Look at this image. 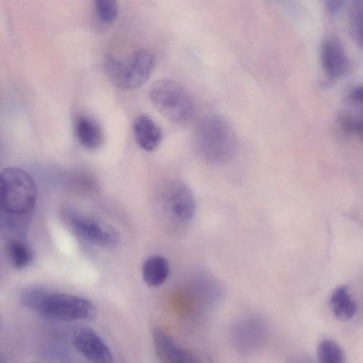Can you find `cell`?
<instances>
[{
  "label": "cell",
  "instance_id": "cell-1",
  "mask_svg": "<svg viewBox=\"0 0 363 363\" xmlns=\"http://www.w3.org/2000/svg\"><path fill=\"white\" fill-rule=\"evenodd\" d=\"M37 198L33 179L21 168L7 167L0 175V223L4 238H26Z\"/></svg>",
  "mask_w": 363,
  "mask_h": 363
},
{
  "label": "cell",
  "instance_id": "cell-2",
  "mask_svg": "<svg viewBox=\"0 0 363 363\" xmlns=\"http://www.w3.org/2000/svg\"><path fill=\"white\" fill-rule=\"evenodd\" d=\"M20 301L28 309L52 320H86L96 315V306L90 300L41 287L23 289L20 294Z\"/></svg>",
  "mask_w": 363,
  "mask_h": 363
},
{
  "label": "cell",
  "instance_id": "cell-3",
  "mask_svg": "<svg viewBox=\"0 0 363 363\" xmlns=\"http://www.w3.org/2000/svg\"><path fill=\"white\" fill-rule=\"evenodd\" d=\"M155 201L158 218L167 233L176 238L184 235L196 212L190 188L179 179H167L159 186Z\"/></svg>",
  "mask_w": 363,
  "mask_h": 363
},
{
  "label": "cell",
  "instance_id": "cell-4",
  "mask_svg": "<svg viewBox=\"0 0 363 363\" xmlns=\"http://www.w3.org/2000/svg\"><path fill=\"white\" fill-rule=\"evenodd\" d=\"M196 150L208 162L225 163L235 155L238 140L235 132L223 117L211 115L203 118L194 130Z\"/></svg>",
  "mask_w": 363,
  "mask_h": 363
},
{
  "label": "cell",
  "instance_id": "cell-5",
  "mask_svg": "<svg viewBox=\"0 0 363 363\" xmlns=\"http://www.w3.org/2000/svg\"><path fill=\"white\" fill-rule=\"evenodd\" d=\"M149 96L155 108L175 124H186L195 115L193 98L177 81L162 79L154 82L150 88Z\"/></svg>",
  "mask_w": 363,
  "mask_h": 363
},
{
  "label": "cell",
  "instance_id": "cell-6",
  "mask_svg": "<svg viewBox=\"0 0 363 363\" xmlns=\"http://www.w3.org/2000/svg\"><path fill=\"white\" fill-rule=\"evenodd\" d=\"M155 65L154 55L143 49L133 52L127 61L108 55L104 62L109 79L116 86L125 90H133L143 86L150 78Z\"/></svg>",
  "mask_w": 363,
  "mask_h": 363
},
{
  "label": "cell",
  "instance_id": "cell-7",
  "mask_svg": "<svg viewBox=\"0 0 363 363\" xmlns=\"http://www.w3.org/2000/svg\"><path fill=\"white\" fill-rule=\"evenodd\" d=\"M62 216L74 234L92 245L112 247L119 242V235L113 227L74 208H65Z\"/></svg>",
  "mask_w": 363,
  "mask_h": 363
},
{
  "label": "cell",
  "instance_id": "cell-8",
  "mask_svg": "<svg viewBox=\"0 0 363 363\" xmlns=\"http://www.w3.org/2000/svg\"><path fill=\"white\" fill-rule=\"evenodd\" d=\"M152 342L155 354L162 363H213L207 354L180 346L161 328L153 330Z\"/></svg>",
  "mask_w": 363,
  "mask_h": 363
},
{
  "label": "cell",
  "instance_id": "cell-9",
  "mask_svg": "<svg viewBox=\"0 0 363 363\" xmlns=\"http://www.w3.org/2000/svg\"><path fill=\"white\" fill-rule=\"evenodd\" d=\"M267 336L265 322L257 316H247L233 325L230 337L235 350L243 355L259 350Z\"/></svg>",
  "mask_w": 363,
  "mask_h": 363
},
{
  "label": "cell",
  "instance_id": "cell-10",
  "mask_svg": "<svg viewBox=\"0 0 363 363\" xmlns=\"http://www.w3.org/2000/svg\"><path fill=\"white\" fill-rule=\"evenodd\" d=\"M72 340L76 350L91 363H113V354L109 347L91 328H78L74 331Z\"/></svg>",
  "mask_w": 363,
  "mask_h": 363
},
{
  "label": "cell",
  "instance_id": "cell-11",
  "mask_svg": "<svg viewBox=\"0 0 363 363\" xmlns=\"http://www.w3.org/2000/svg\"><path fill=\"white\" fill-rule=\"evenodd\" d=\"M320 59L325 72L330 78L340 77L349 69V61L345 50L335 39H328L323 43Z\"/></svg>",
  "mask_w": 363,
  "mask_h": 363
},
{
  "label": "cell",
  "instance_id": "cell-12",
  "mask_svg": "<svg viewBox=\"0 0 363 363\" xmlns=\"http://www.w3.org/2000/svg\"><path fill=\"white\" fill-rule=\"evenodd\" d=\"M133 130L138 145L145 151H154L162 140L161 128L147 115L140 114L134 118Z\"/></svg>",
  "mask_w": 363,
  "mask_h": 363
},
{
  "label": "cell",
  "instance_id": "cell-13",
  "mask_svg": "<svg viewBox=\"0 0 363 363\" xmlns=\"http://www.w3.org/2000/svg\"><path fill=\"white\" fill-rule=\"evenodd\" d=\"M6 257L16 269L27 267L33 260V250L26 238H9L4 239Z\"/></svg>",
  "mask_w": 363,
  "mask_h": 363
},
{
  "label": "cell",
  "instance_id": "cell-14",
  "mask_svg": "<svg viewBox=\"0 0 363 363\" xmlns=\"http://www.w3.org/2000/svg\"><path fill=\"white\" fill-rule=\"evenodd\" d=\"M75 132L79 142L89 150L101 146L104 134L101 125L94 119L86 116H79L75 123Z\"/></svg>",
  "mask_w": 363,
  "mask_h": 363
},
{
  "label": "cell",
  "instance_id": "cell-15",
  "mask_svg": "<svg viewBox=\"0 0 363 363\" xmlns=\"http://www.w3.org/2000/svg\"><path fill=\"white\" fill-rule=\"evenodd\" d=\"M169 272L167 259L160 255H152L147 258L142 268L143 281L150 287H158L163 284L168 278Z\"/></svg>",
  "mask_w": 363,
  "mask_h": 363
},
{
  "label": "cell",
  "instance_id": "cell-16",
  "mask_svg": "<svg viewBox=\"0 0 363 363\" xmlns=\"http://www.w3.org/2000/svg\"><path fill=\"white\" fill-rule=\"evenodd\" d=\"M330 306L334 316L340 321H348L356 314L357 305L345 286L334 289L330 297Z\"/></svg>",
  "mask_w": 363,
  "mask_h": 363
},
{
  "label": "cell",
  "instance_id": "cell-17",
  "mask_svg": "<svg viewBox=\"0 0 363 363\" xmlns=\"http://www.w3.org/2000/svg\"><path fill=\"white\" fill-rule=\"evenodd\" d=\"M318 363H345L346 357L342 347L331 339L322 340L316 350Z\"/></svg>",
  "mask_w": 363,
  "mask_h": 363
},
{
  "label": "cell",
  "instance_id": "cell-18",
  "mask_svg": "<svg viewBox=\"0 0 363 363\" xmlns=\"http://www.w3.org/2000/svg\"><path fill=\"white\" fill-rule=\"evenodd\" d=\"M94 7L98 18L104 23L113 22L118 13V2L114 0H96Z\"/></svg>",
  "mask_w": 363,
  "mask_h": 363
},
{
  "label": "cell",
  "instance_id": "cell-19",
  "mask_svg": "<svg viewBox=\"0 0 363 363\" xmlns=\"http://www.w3.org/2000/svg\"><path fill=\"white\" fill-rule=\"evenodd\" d=\"M352 26L357 40L363 45V5L358 6L354 13Z\"/></svg>",
  "mask_w": 363,
  "mask_h": 363
},
{
  "label": "cell",
  "instance_id": "cell-20",
  "mask_svg": "<svg viewBox=\"0 0 363 363\" xmlns=\"http://www.w3.org/2000/svg\"><path fill=\"white\" fill-rule=\"evenodd\" d=\"M347 128L355 133L363 140V116L354 119H350L346 123Z\"/></svg>",
  "mask_w": 363,
  "mask_h": 363
},
{
  "label": "cell",
  "instance_id": "cell-21",
  "mask_svg": "<svg viewBox=\"0 0 363 363\" xmlns=\"http://www.w3.org/2000/svg\"><path fill=\"white\" fill-rule=\"evenodd\" d=\"M286 363H314L311 358L306 354H295L291 355Z\"/></svg>",
  "mask_w": 363,
  "mask_h": 363
},
{
  "label": "cell",
  "instance_id": "cell-22",
  "mask_svg": "<svg viewBox=\"0 0 363 363\" xmlns=\"http://www.w3.org/2000/svg\"><path fill=\"white\" fill-rule=\"evenodd\" d=\"M350 97L357 103L363 104V84L353 88L350 91Z\"/></svg>",
  "mask_w": 363,
  "mask_h": 363
},
{
  "label": "cell",
  "instance_id": "cell-23",
  "mask_svg": "<svg viewBox=\"0 0 363 363\" xmlns=\"http://www.w3.org/2000/svg\"><path fill=\"white\" fill-rule=\"evenodd\" d=\"M342 6V1H328L326 7L329 13H336Z\"/></svg>",
  "mask_w": 363,
  "mask_h": 363
},
{
  "label": "cell",
  "instance_id": "cell-24",
  "mask_svg": "<svg viewBox=\"0 0 363 363\" xmlns=\"http://www.w3.org/2000/svg\"><path fill=\"white\" fill-rule=\"evenodd\" d=\"M29 363H41V362H29Z\"/></svg>",
  "mask_w": 363,
  "mask_h": 363
}]
</instances>
